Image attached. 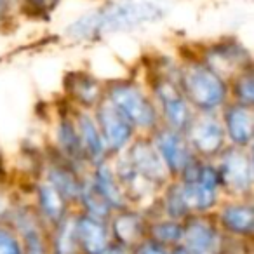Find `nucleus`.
Wrapping results in <instances>:
<instances>
[{
  "instance_id": "21",
  "label": "nucleus",
  "mask_w": 254,
  "mask_h": 254,
  "mask_svg": "<svg viewBox=\"0 0 254 254\" xmlns=\"http://www.w3.org/2000/svg\"><path fill=\"white\" fill-rule=\"evenodd\" d=\"M47 183L61 195L66 202L77 200L78 193H80V181L70 173V171L63 169V167H53L49 171V181Z\"/></svg>"
},
{
  "instance_id": "1",
  "label": "nucleus",
  "mask_w": 254,
  "mask_h": 254,
  "mask_svg": "<svg viewBox=\"0 0 254 254\" xmlns=\"http://www.w3.org/2000/svg\"><path fill=\"white\" fill-rule=\"evenodd\" d=\"M159 5L152 2H122L108 9L98 11L91 16H85L80 21L71 25L70 33L75 37H94L99 33L112 32V30L131 28L141 23L152 21L159 18Z\"/></svg>"
},
{
  "instance_id": "23",
  "label": "nucleus",
  "mask_w": 254,
  "mask_h": 254,
  "mask_svg": "<svg viewBox=\"0 0 254 254\" xmlns=\"http://www.w3.org/2000/svg\"><path fill=\"white\" fill-rule=\"evenodd\" d=\"M60 143L64 148V152L70 153L73 159L84 155V148H82L78 132L75 131V127L70 122H63L60 126Z\"/></svg>"
},
{
  "instance_id": "20",
  "label": "nucleus",
  "mask_w": 254,
  "mask_h": 254,
  "mask_svg": "<svg viewBox=\"0 0 254 254\" xmlns=\"http://www.w3.org/2000/svg\"><path fill=\"white\" fill-rule=\"evenodd\" d=\"M78 202L82 204L84 207V212L82 214H87L91 218H96V219H101V221H108L110 216L113 214L112 207L106 204V200L101 197V195L96 191L94 185L92 181H84L80 185V193H78Z\"/></svg>"
},
{
  "instance_id": "9",
  "label": "nucleus",
  "mask_w": 254,
  "mask_h": 254,
  "mask_svg": "<svg viewBox=\"0 0 254 254\" xmlns=\"http://www.w3.org/2000/svg\"><path fill=\"white\" fill-rule=\"evenodd\" d=\"M108 228L113 242L124 244L131 249L148 235V223H146L145 216L129 211L127 207L115 211L110 216Z\"/></svg>"
},
{
  "instance_id": "6",
  "label": "nucleus",
  "mask_w": 254,
  "mask_h": 254,
  "mask_svg": "<svg viewBox=\"0 0 254 254\" xmlns=\"http://www.w3.org/2000/svg\"><path fill=\"white\" fill-rule=\"evenodd\" d=\"M73 221L78 254H105L112 244L108 221H101L87 214L73 216Z\"/></svg>"
},
{
  "instance_id": "31",
  "label": "nucleus",
  "mask_w": 254,
  "mask_h": 254,
  "mask_svg": "<svg viewBox=\"0 0 254 254\" xmlns=\"http://www.w3.org/2000/svg\"><path fill=\"white\" fill-rule=\"evenodd\" d=\"M171 254H188V253L185 251V247L176 246V247H173V249H171Z\"/></svg>"
},
{
  "instance_id": "7",
  "label": "nucleus",
  "mask_w": 254,
  "mask_h": 254,
  "mask_svg": "<svg viewBox=\"0 0 254 254\" xmlns=\"http://www.w3.org/2000/svg\"><path fill=\"white\" fill-rule=\"evenodd\" d=\"M214 221L226 237L251 240L254 233V207L249 202L226 204L218 211Z\"/></svg>"
},
{
  "instance_id": "2",
  "label": "nucleus",
  "mask_w": 254,
  "mask_h": 254,
  "mask_svg": "<svg viewBox=\"0 0 254 254\" xmlns=\"http://www.w3.org/2000/svg\"><path fill=\"white\" fill-rule=\"evenodd\" d=\"M183 180L180 181L181 195L185 198L190 214H205L218 202L219 176L212 166L191 162L183 171Z\"/></svg>"
},
{
  "instance_id": "16",
  "label": "nucleus",
  "mask_w": 254,
  "mask_h": 254,
  "mask_svg": "<svg viewBox=\"0 0 254 254\" xmlns=\"http://www.w3.org/2000/svg\"><path fill=\"white\" fill-rule=\"evenodd\" d=\"M226 131L233 143L244 146L253 139V112L249 106H232L225 113Z\"/></svg>"
},
{
  "instance_id": "19",
  "label": "nucleus",
  "mask_w": 254,
  "mask_h": 254,
  "mask_svg": "<svg viewBox=\"0 0 254 254\" xmlns=\"http://www.w3.org/2000/svg\"><path fill=\"white\" fill-rule=\"evenodd\" d=\"M146 237L162 244V246L169 247V249H173V247L181 244L183 221H176V219H169V218L155 219V221L148 223V235Z\"/></svg>"
},
{
  "instance_id": "27",
  "label": "nucleus",
  "mask_w": 254,
  "mask_h": 254,
  "mask_svg": "<svg viewBox=\"0 0 254 254\" xmlns=\"http://www.w3.org/2000/svg\"><path fill=\"white\" fill-rule=\"evenodd\" d=\"M75 94H77V98L80 99V101L89 105V103H92L98 98V85H96V82L85 78V80L78 82V84L75 85Z\"/></svg>"
},
{
  "instance_id": "13",
  "label": "nucleus",
  "mask_w": 254,
  "mask_h": 254,
  "mask_svg": "<svg viewBox=\"0 0 254 254\" xmlns=\"http://www.w3.org/2000/svg\"><path fill=\"white\" fill-rule=\"evenodd\" d=\"M190 138L193 146L202 153H216L223 145V127L216 117L204 115L191 126Z\"/></svg>"
},
{
  "instance_id": "24",
  "label": "nucleus",
  "mask_w": 254,
  "mask_h": 254,
  "mask_svg": "<svg viewBox=\"0 0 254 254\" xmlns=\"http://www.w3.org/2000/svg\"><path fill=\"white\" fill-rule=\"evenodd\" d=\"M0 254H25V246L9 225H0Z\"/></svg>"
},
{
  "instance_id": "3",
  "label": "nucleus",
  "mask_w": 254,
  "mask_h": 254,
  "mask_svg": "<svg viewBox=\"0 0 254 254\" xmlns=\"http://www.w3.org/2000/svg\"><path fill=\"white\" fill-rule=\"evenodd\" d=\"M183 89L185 96L204 112L216 110L226 96V87L221 78L202 64L187 68L183 73Z\"/></svg>"
},
{
  "instance_id": "22",
  "label": "nucleus",
  "mask_w": 254,
  "mask_h": 254,
  "mask_svg": "<svg viewBox=\"0 0 254 254\" xmlns=\"http://www.w3.org/2000/svg\"><path fill=\"white\" fill-rule=\"evenodd\" d=\"M162 207H164V218L176 219V221H185L188 216H191L187 204H185L183 195H181L180 183L173 185V187L167 190L166 197H164V202H162Z\"/></svg>"
},
{
  "instance_id": "11",
  "label": "nucleus",
  "mask_w": 254,
  "mask_h": 254,
  "mask_svg": "<svg viewBox=\"0 0 254 254\" xmlns=\"http://www.w3.org/2000/svg\"><path fill=\"white\" fill-rule=\"evenodd\" d=\"M157 96L162 103L164 115L173 131H180L190 126V110H188L187 99L173 84H167V82L159 84Z\"/></svg>"
},
{
  "instance_id": "4",
  "label": "nucleus",
  "mask_w": 254,
  "mask_h": 254,
  "mask_svg": "<svg viewBox=\"0 0 254 254\" xmlns=\"http://www.w3.org/2000/svg\"><path fill=\"white\" fill-rule=\"evenodd\" d=\"M110 101L129 119L131 124H136L139 127H152L155 122V110L134 85H115Z\"/></svg>"
},
{
  "instance_id": "15",
  "label": "nucleus",
  "mask_w": 254,
  "mask_h": 254,
  "mask_svg": "<svg viewBox=\"0 0 254 254\" xmlns=\"http://www.w3.org/2000/svg\"><path fill=\"white\" fill-rule=\"evenodd\" d=\"M92 185H94L96 191L101 195L106 200V204L112 207V211H120V209L127 207V197L124 193V190L120 188V185L115 181V174L112 173L108 166L99 164L98 169L92 178Z\"/></svg>"
},
{
  "instance_id": "28",
  "label": "nucleus",
  "mask_w": 254,
  "mask_h": 254,
  "mask_svg": "<svg viewBox=\"0 0 254 254\" xmlns=\"http://www.w3.org/2000/svg\"><path fill=\"white\" fill-rule=\"evenodd\" d=\"M11 211H12V207L7 204V200H5L4 197H0V225H7Z\"/></svg>"
},
{
  "instance_id": "18",
  "label": "nucleus",
  "mask_w": 254,
  "mask_h": 254,
  "mask_svg": "<svg viewBox=\"0 0 254 254\" xmlns=\"http://www.w3.org/2000/svg\"><path fill=\"white\" fill-rule=\"evenodd\" d=\"M78 138H80L82 148L84 153H87L92 160L99 162L101 157L105 155V141L101 138V132H99V127L92 122L91 117L82 115L78 119Z\"/></svg>"
},
{
  "instance_id": "10",
  "label": "nucleus",
  "mask_w": 254,
  "mask_h": 254,
  "mask_svg": "<svg viewBox=\"0 0 254 254\" xmlns=\"http://www.w3.org/2000/svg\"><path fill=\"white\" fill-rule=\"evenodd\" d=\"M155 146L160 160L164 162V166H166V169L169 173L181 174L193 162L187 145L181 139V136L178 134V131L167 129V131L159 132L155 139Z\"/></svg>"
},
{
  "instance_id": "30",
  "label": "nucleus",
  "mask_w": 254,
  "mask_h": 254,
  "mask_svg": "<svg viewBox=\"0 0 254 254\" xmlns=\"http://www.w3.org/2000/svg\"><path fill=\"white\" fill-rule=\"evenodd\" d=\"M33 2L39 4V5H42V7H49V5L56 4V0H33Z\"/></svg>"
},
{
  "instance_id": "25",
  "label": "nucleus",
  "mask_w": 254,
  "mask_h": 254,
  "mask_svg": "<svg viewBox=\"0 0 254 254\" xmlns=\"http://www.w3.org/2000/svg\"><path fill=\"white\" fill-rule=\"evenodd\" d=\"M235 92H237V98L242 101L244 106H249L254 101V87H253V77H251V73L239 78Z\"/></svg>"
},
{
  "instance_id": "12",
  "label": "nucleus",
  "mask_w": 254,
  "mask_h": 254,
  "mask_svg": "<svg viewBox=\"0 0 254 254\" xmlns=\"http://www.w3.org/2000/svg\"><path fill=\"white\" fill-rule=\"evenodd\" d=\"M129 164L148 185H160L166 180V166L160 160L159 153L146 143H138L132 148Z\"/></svg>"
},
{
  "instance_id": "17",
  "label": "nucleus",
  "mask_w": 254,
  "mask_h": 254,
  "mask_svg": "<svg viewBox=\"0 0 254 254\" xmlns=\"http://www.w3.org/2000/svg\"><path fill=\"white\" fill-rule=\"evenodd\" d=\"M49 254H78L73 216H66L53 226V233L49 235Z\"/></svg>"
},
{
  "instance_id": "5",
  "label": "nucleus",
  "mask_w": 254,
  "mask_h": 254,
  "mask_svg": "<svg viewBox=\"0 0 254 254\" xmlns=\"http://www.w3.org/2000/svg\"><path fill=\"white\" fill-rule=\"evenodd\" d=\"M216 171H218L219 183L233 193H247L253 187V160L240 150H228L223 155L219 169Z\"/></svg>"
},
{
  "instance_id": "26",
  "label": "nucleus",
  "mask_w": 254,
  "mask_h": 254,
  "mask_svg": "<svg viewBox=\"0 0 254 254\" xmlns=\"http://www.w3.org/2000/svg\"><path fill=\"white\" fill-rule=\"evenodd\" d=\"M132 254H171V249L166 246H162V244L155 242V240L152 239H143L139 244H136L134 247H132Z\"/></svg>"
},
{
  "instance_id": "8",
  "label": "nucleus",
  "mask_w": 254,
  "mask_h": 254,
  "mask_svg": "<svg viewBox=\"0 0 254 254\" xmlns=\"http://www.w3.org/2000/svg\"><path fill=\"white\" fill-rule=\"evenodd\" d=\"M99 132L105 141V146L112 150H120L131 138L132 124L129 122L126 115L113 105L110 99H106L98 112Z\"/></svg>"
},
{
  "instance_id": "32",
  "label": "nucleus",
  "mask_w": 254,
  "mask_h": 254,
  "mask_svg": "<svg viewBox=\"0 0 254 254\" xmlns=\"http://www.w3.org/2000/svg\"><path fill=\"white\" fill-rule=\"evenodd\" d=\"M2 2H4V0H0V5H2Z\"/></svg>"
},
{
  "instance_id": "14",
  "label": "nucleus",
  "mask_w": 254,
  "mask_h": 254,
  "mask_svg": "<svg viewBox=\"0 0 254 254\" xmlns=\"http://www.w3.org/2000/svg\"><path fill=\"white\" fill-rule=\"evenodd\" d=\"M68 202L51 187L49 183H44L37 191V207H39V218L49 228L56 226L63 221L68 214Z\"/></svg>"
},
{
  "instance_id": "29",
  "label": "nucleus",
  "mask_w": 254,
  "mask_h": 254,
  "mask_svg": "<svg viewBox=\"0 0 254 254\" xmlns=\"http://www.w3.org/2000/svg\"><path fill=\"white\" fill-rule=\"evenodd\" d=\"M105 254H132L131 247L124 246V244H119V242H113L108 246V249H106Z\"/></svg>"
}]
</instances>
